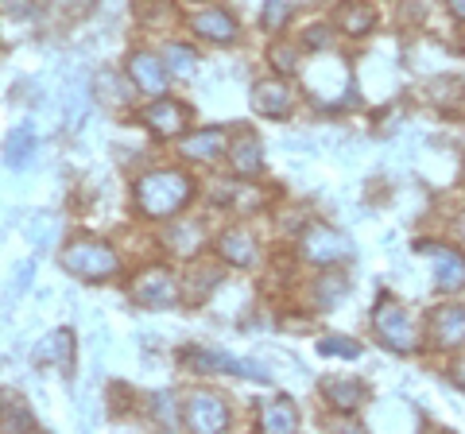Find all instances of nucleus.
<instances>
[{"label": "nucleus", "mask_w": 465, "mask_h": 434, "mask_svg": "<svg viewBox=\"0 0 465 434\" xmlns=\"http://www.w3.org/2000/svg\"><path fill=\"white\" fill-rule=\"evenodd\" d=\"M194 186L183 171H148L140 182H136V206L148 213V217H171L179 213L186 202H191Z\"/></svg>", "instance_id": "obj_1"}, {"label": "nucleus", "mask_w": 465, "mask_h": 434, "mask_svg": "<svg viewBox=\"0 0 465 434\" xmlns=\"http://www.w3.org/2000/svg\"><path fill=\"white\" fill-rule=\"evenodd\" d=\"M63 268L70 271V276L97 283V280L116 276V252L109 249V244L82 237V241H70L63 249Z\"/></svg>", "instance_id": "obj_2"}, {"label": "nucleus", "mask_w": 465, "mask_h": 434, "mask_svg": "<svg viewBox=\"0 0 465 434\" xmlns=\"http://www.w3.org/2000/svg\"><path fill=\"white\" fill-rule=\"evenodd\" d=\"M372 330L381 334V341L391 353H415L419 350V334L411 326V318L403 314V307L396 299H381L372 311Z\"/></svg>", "instance_id": "obj_3"}, {"label": "nucleus", "mask_w": 465, "mask_h": 434, "mask_svg": "<svg viewBox=\"0 0 465 434\" xmlns=\"http://www.w3.org/2000/svg\"><path fill=\"white\" fill-rule=\"evenodd\" d=\"M415 252L430 256L434 287H439V291H461V287H465V252L450 249V244H434V241H419Z\"/></svg>", "instance_id": "obj_4"}, {"label": "nucleus", "mask_w": 465, "mask_h": 434, "mask_svg": "<svg viewBox=\"0 0 465 434\" xmlns=\"http://www.w3.org/2000/svg\"><path fill=\"white\" fill-rule=\"evenodd\" d=\"M183 365H191L194 372H232V376H249V380H268V372L252 365V360L213 353V350H183Z\"/></svg>", "instance_id": "obj_5"}, {"label": "nucleus", "mask_w": 465, "mask_h": 434, "mask_svg": "<svg viewBox=\"0 0 465 434\" xmlns=\"http://www.w3.org/2000/svg\"><path fill=\"white\" fill-rule=\"evenodd\" d=\"M133 299L140 302V307H148V311H167V307L179 302V283L171 280V271L152 268L133 283Z\"/></svg>", "instance_id": "obj_6"}, {"label": "nucleus", "mask_w": 465, "mask_h": 434, "mask_svg": "<svg viewBox=\"0 0 465 434\" xmlns=\"http://www.w3.org/2000/svg\"><path fill=\"white\" fill-rule=\"evenodd\" d=\"M186 427L191 430H202V434H217L229 427V408L222 403V396L213 392H194L186 399Z\"/></svg>", "instance_id": "obj_7"}, {"label": "nucleus", "mask_w": 465, "mask_h": 434, "mask_svg": "<svg viewBox=\"0 0 465 434\" xmlns=\"http://www.w3.org/2000/svg\"><path fill=\"white\" fill-rule=\"evenodd\" d=\"M430 338L439 350H461L465 345V307H439L430 314Z\"/></svg>", "instance_id": "obj_8"}, {"label": "nucleus", "mask_w": 465, "mask_h": 434, "mask_svg": "<svg viewBox=\"0 0 465 434\" xmlns=\"http://www.w3.org/2000/svg\"><path fill=\"white\" fill-rule=\"evenodd\" d=\"M302 256L314 260V264H333V260H345L349 256V244H345V237L333 233V229L314 225L311 233L302 237Z\"/></svg>", "instance_id": "obj_9"}, {"label": "nucleus", "mask_w": 465, "mask_h": 434, "mask_svg": "<svg viewBox=\"0 0 465 434\" xmlns=\"http://www.w3.org/2000/svg\"><path fill=\"white\" fill-rule=\"evenodd\" d=\"M252 105H256V113H264V117H272V121H287L291 105H295V94H291L283 82H256L252 85Z\"/></svg>", "instance_id": "obj_10"}, {"label": "nucleus", "mask_w": 465, "mask_h": 434, "mask_svg": "<svg viewBox=\"0 0 465 434\" xmlns=\"http://www.w3.org/2000/svg\"><path fill=\"white\" fill-rule=\"evenodd\" d=\"M186 105H179V101H155V105L143 109V121H148V128L155 136H183V128H186Z\"/></svg>", "instance_id": "obj_11"}, {"label": "nucleus", "mask_w": 465, "mask_h": 434, "mask_svg": "<svg viewBox=\"0 0 465 434\" xmlns=\"http://www.w3.org/2000/svg\"><path fill=\"white\" fill-rule=\"evenodd\" d=\"M229 155H232V167H237L241 175H260V171H264V148H260L252 128H241V133L232 136Z\"/></svg>", "instance_id": "obj_12"}, {"label": "nucleus", "mask_w": 465, "mask_h": 434, "mask_svg": "<svg viewBox=\"0 0 465 434\" xmlns=\"http://www.w3.org/2000/svg\"><path fill=\"white\" fill-rule=\"evenodd\" d=\"M128 74H133V82L140 85L143 94H152V97H159V94H163V85H167L163 66H159V59H155V54H148V51H136L133 59H128Z\"/></svg>", "instance_id": "obj_13"}, {"label": "nucleus", "mask_w": 465, "mask_h": 434, "mask_svg": "<svg viewBox=\"0 0 465 434\" xmlns=\"http://www.w3.org/2000/svg\"><path fill=\"white\" fill-rule=\"evenodd\" d=\"M217 252H222V260L232 268H249L256 260V241L249 229H229V233L217 241Z\"/></svg>", "instance_id": "obj_14"}, {"label": "nucleus", "mask_w": 465, "mask_h": 434, "mask_svg": "<svg viewBox=\"0 0 465 434\" xmlns=\"http://www.w3.org/2000/svg\"><path fill=\"white\" fill-rule=\"evenodd\" d=\"M194 32L213 43H232L237 39V20H232L225 8H206L194 16Z\"/></svg>", "instance_id": "obj_15"}, {"label": "nucleus", "mask_w": 465, "mask_h": 434, "mask_svg": "<svg viewBox=\"0 0 465 434\" xmlns=\"http://www.w3.org/2000/svg\"><path fill=\"white\" fill-rule=\"evenodd\" d=\"M295 427H299V408L287 396H280V399H272V403L260 408V430L287 434V430H295Z\"/></svg>", "instance_id": "obj_16"}, {"label": "nucleus", "mask_w": 465, "mask_h": 434, "mask_svg": "<svg viewBox=\"0 0 465 434\" xmlns=\"http://www.w3.org/2000/svg\"><path fill=\"white\" fill-rule=\"evenodd\" d=\"M333 20H338V27L345 35H365V32H372L376 12H372V5H365V0H341Z\"/></svg>", "instance_id": "obj_17"}, {"label": "nucleus", "mask_w": 465, "mask_h": 434, "mask_svg": "<svg viewBox=\"0 0 465 434\" xmlns=\"http://www.w3.org/2000/svg\"><path fill=\"white\" fill-rule=\"evenodd\" d=\"M35 360H47V365H58L63 372H70V365H74V334L70 330H54L35 350Z\"/></svg>", "instance_id": "obj_18"}, {"label": "nucleus", "mask_w": 465, "mask_h": 434, "mask_svg": "<svg viewBox=\"0 0 465 434\" xmlns=\"http://www.w3.org/2000/svg\"><path fill=\"white\" fill-rule=\"evenodd\" d=\"M322 396H326V403L333 411H357L369 392H365V384H357V380H326Z\"/></svg>", "instance_id": "obj_19"}, {"label": "nucleus", "mask_w": 465, "mask_h": 434, "mask_svg": "<svg viewBox=\"0 0 465 434\" xmlns=\"http://www.w3.org/2000/svg\"><path fill=\"white\" fill-rule=\"evenodd\" d=\"M225 133L222 128H206V133H198V136H186L183 140V155L186 159H202V163H210V159H217L225 152Z\"/></svg>", "instance_id": "obj_20"}, {"label": "nucleus", "mask_w": 465, "mask_h": 434, "mask_svg": "<svg viewBox=\"0 0 465 434\" xmlns=\"http://www.w3.org/2000/svg\"><path fill=\"white\" fill-rule=\"evenodd\" d=\"M0 427L12 430V427H20V430H35V415L27 411V403L20 392H5L0 388Z\"/></svg>", "instance_id": "obj_21"}, {"label": "nucleus", "mask_w": 465, "mask_h": 434, "mask_svg": "<svg viewBox=\"0 0 465 434\" xmlns=\"http://www.w3.org/2000/svg\"><path fill=\"white\" fill-rule=\"evenodd\" d=\"M163 63H167V70H171L174 78H191L194 66H198V54L186 47V43H171L167 54H163Z\"/></svg>", "instance_id": "obj_22"}, {"label": "nucleus", "mask_w": 465, "mask_h": 434, "mask_svg": "<svg viewBox=\"0 0 465 434\" xmlns=\"http://www.w3.org/2000/svg\"><path fill=\"white\" fill-rule=\"evenodd\" d=\"M32 152H35V133H32V124H20V133H12L8 140V163L24 167L32 159Z\"/></svg>", "instance_id": "obj_23"}, {"label": "nucleus", "mask_w": 465, "mask_h": 434, "mask_svg": "<svg viewBox=\"0 0 465 434\" xmlns=\"http://www.w3.org/2000/svg\"><path fill=\"white\" fill-rule=\"evenodd\" d=\"M217 280H222V276H217V268H194L191 271V287H186V299L198 302L202 295H210L217 287Z\"/></svg>", "instance_id": "obj_24"}, {"label": "nucleus", "mask_w": 465, "mask_h": 434, "mask_svg": "<svg viewBox=\"0 0 465 434\" xmlns=\"http://www.w3.org/2000/svg\"><path fill=\"white\" fill-rule=\"evenodd\" d=\"M318 353H322V357H353L357 360L361 357V345L341 338V334H330V338L318 341Z\"/></svg>", "instance_id": "obj_25"}, {"label": "nucleus", "mask_w": 465, "mask_h": 434, "mask_svg": "<svg viewBox=\"0 0 465 434\" xmlns=\"http://www.w3.org/2000/svg\"><path fill=\"white\" fill-rule=\"evenodd\" d=\"M174 244V252H183V256H191L198 244H202V229L198 225H174V233L167 237Z\"/></svg>", "instance_id": "obj_26"}, {"label": "nucleus", "mask_w": 465, "mask_h": 434, "mask_svg": "<svg viewBox=\"0 0 465 434\" xmlns=\"http://www.w3.org/2000/svg\"><path fill=\"white\" fill-rule=\"evenodd\" d=\"M314 295L326 302V307H333L341 295H345V276H338V271H330V276H322L318 280V287H314Z\"/></svg>", "instance_id": "obj_27"}, {"label": "nucleus", "mask_w": 465, "mask_h": 434, "mask_svg": "<svg viewBox=\"0 0 465 434\" xmlns=\"http://www.w3.org/2000/svg\"><path fill=\"white\" fill-rule=\"evenodd\" d=\"M152 411H155V419H159V427H179V408H174V396L171 392H159L155 399H152Z\"/></svg>", "instance_id": "obj_28"}, {"label": "nucleus", "mask_w": 465, "mask_h": 434, "mask_svg": "<svg viewBox=\"0 0 465 434\" xmlns=\"http://www.w3.org/2000/svg\"><path fill=\"white\" fill-rule=\"evenodd\" d=\"M272 66L280 70V74H295V66H299L295 47H287V43H275V47H272Z\"/></svg>", "instance_id": "obj_29"}, {"label": "nucleus", "mask_w": 465, "mask_h": 434, "mask_svg": "<svg viewBox=\"0 0 465 434\" xmlns=\"http://www.w3.org/2000/svg\"><path fill=\"white\" fill-rule=\"evenodd\" d=\"M291 16V0H268L264 5V27H283V20Z\"/></svg>", "instance_id": "obj_30"}, {"label": "nucleus", "mask_w": 465, "mask_h": 434, "mask_svg": "<svg viewBox=\"0 0 465 434\" xmlns=\"http://www.w3.org/2000/svg\"><path fill=\"white\" fill-rule=\"evenodd\" d=\"M307 43H311V47H322V43H330V35L322 32V24H318V27H314V32L307 35Z\"/></svg>", "instance_id": "obj_31"}, {"label": "nucleus", "mask_w": 465, "mask_h": 434, "mask_svg": "<svg viewBox=\"0 0 465 434\" xmlns=\"http://www.w3.org/2000/svg\"><path fill=\"white\" fill-rule=\"evenodd\" d=\"M450 376H454V384H458L461 392H465V360H461V365H454V369H450Z\"/></svg>", "instance_id": "obj_32"}, {"label": "nucleus", "mask_w": 465, "mask_h": 434, "mask_svg": "<svg viewBox=\"0 0 465 434\" xmlns=\"http://www.w3.org/2000/svg\"><path fill=\"white\" fill-rule=\"evenodd\" d=\"M446 5H450V12H454L458 20H465V0H446Z\"/></svg>", "instance_id": "obj_33"}, {"label": "nucleus", "mask_w": 465, "mask_h": 434, "mask_svg": "<svg viewBox=\"0 0 465 434\" xmlns=\"http://www.w3.org/2000/svg\"><path fill=\"white\" fill-rule=\"evenodd\" d=\"M458 233L465 237V213H461V222H458Z\"/></svg>", "instance_id": "obj_34"}]
</instances>
